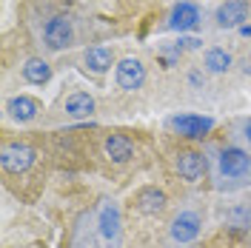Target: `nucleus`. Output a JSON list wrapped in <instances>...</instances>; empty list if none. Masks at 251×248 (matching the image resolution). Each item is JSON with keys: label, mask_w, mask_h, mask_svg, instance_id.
Returning <instances> with one entry per match:
<instances>
[{"label": "nucleus", "mask_w": 251, "mask_h": 248, "mask_svg": "<svg viewBox=\"0 0 251 248\" xmlns=\"http://www.w3.org/2000/svg\"><path fill=\"white\" fill-rule=\"evenodd\" d=\"M103 151H106V157H109L111 163L123 166V163H128V160L134 157V146H131V140L123 137V134H109L106 143H103Z\"/></svg>", "instance_id": "obj_11"}, {"label": "nucleus", "mask_w": 251, "mask_h": 248, "mask_svg": "<svg viewBox=\"0 0 251 248\" xmlns=\"http://www.w3.org/2000/svg\"><path fill=\"white\" fill-rule=\"evenodd\" d=\"M246 137H249V143H251V123H249V128H246Z\"/></svg>", "instance_id": "obj_18"}, {"label": "nucleus", "mask_w": 251, "mask_h": 248, "mask_svg": "<svg viewBox=\"0 0 251 248\" xmlns=\"http://www.w3.org/2000/svg\"><path fill=\"white\" fill-rule=\"evenodd\" d=\"M251 166L249 154L243 151V149H223V154H220V171L226 174V177H240V174H246Z\"/></svg>", "instance_id": "obj_10"}, {"label": "nucleus", "mask_w": 251, "mask_h": 248, "mask_svg": "<svg viewBox=\"0 0 251 248\" xmlns=\"http://www.w3.org/2000/svg\"><path fill=\"white\" fill-rule=\"evenodd\" d=\"M83 63L92 74H106L111 69V51L103 46H92L86 54H83Z\"/></svg>", "instance_id": "obj_16"}, {"label": "nucleus", "mask_w": 251, "mask_h": 248, "mask_svg": "<svg viewBox=\"0 0 251 248\" xmlns=\"http://www.w3.org/2000/svg\"><path fill=\"white\" fill-rule=\"evenodd\" d=\"M6 111H9V117L17 120V123H31V120L43 111V106H40V100L31 97V94H17V97H12V100L6 103Z\"/></svg>", "instance_id": "obj_7"}, {"label": "nucleus", "mask_w": 251, "mask_h": 248, "mask_svg": "<svg viewBox=\"0 0 251 248\" xmlns=\"http://www.w3.org/2000/svg\"><path fill=\"white\" fill-rule=\"evenodd\" d=\"M49 77H51V66L43 57H29V60L23 63V80L26 83L43 86V83H49Z\"/></svg>", "instance_id": "obj_14"}, {"label": "nucleus", "mask_w": 251, "mask_h": 248, "mask_svg": "<svg viewBox=\"0 0 251 248\" xmlns=\"http://www.w3.org/2000/svg\"><path fill=\"white\" fill-rule=\"evenodd\" d=\"M100 234H103V240H117L120 237V208L114 202L100 205Z\"/></svg>", "instance_id": "obj_13"}, {"label": "nucleus", "mask_w": 251, "mask_h": 248, "mask_svg": "<svg viewBox=\"0 0 251 248\" xmlns=\"http://www.w3.org/2000/svg\"><path fill=\"white\" fill-rule=\"evenodd\" d=\"M166 205H169V197H166V191L157 186H143L137 194H134V208L146 214V217H157V214H163L166 211Z\"/></svg>", "instance_id": "obj_5"}, {"label": "nucleus", "mask_w": 251, "mask_h": 248, "mask_svg": "<svg viewBox=\"0 0 251 248\" xmlns=\"http://www.w3.org/2000/svg\"><path fill=\"white\" fill-rule=\"evenodd\" d=\"M174 171L180 174V180L197 183V180H203V174H205V157L200 151H194V149H183L174 157Z\"/></svg>", "instance_id": "obj_4"}, {"label": "nucleus", "mask_w": 251, "mask_h": 248, "mask_svg": "<svg viewBox=\"0 0 251 248\" xmlns=\"http://www.w3.org/2000/svg\"><path fill=\"white\" fill-rule=\"evenodd\" d=\"M169 125L174 131H180L183 137H205L214 123L208 117H197V114H180V117H172Z\"/></svg>", "instance_id": "obj_9"}, {"label": "nucleus", "mask_w": 251, "mask_h": 248, "mask_svg": "<svg viewBox=\"0 0 251 248\" xmlns=\"http://www.w3.org/2000/svg\"><path fill=\"white\" fill-rule=\"evenodd\" d=\"M203 231V223L194 211H180L177 217L172 220V237L177 243H194Z\"/></svg>", "instance_id": "obj_6"}, {"label": "nucleus", "mask_w": 251, "mask_h": 248, "mask_svg": "<svg viewBox=\"0 0 251 248\" xmlns=\"http://www.w3.org/2000/svg\"><path fill=\"white\" fill-rule=\"evenodd\" d=\"M214 17H217L220 29H237L249 20V3L246 0H226Z\"/></svg>", "instance_id": "obj_8"}, {"label": "nucleus", "mask_w": 251, "mask_h": 248, "mask_svg": "<svg viewBox=\"0 0 251 248\" xmlns=\"http://www.w3.org/2000/svg\"><path fill=\"white\" fill-rule=\"evenodd\" d=\"M66 114L83 120V117H92L94 114V97L89 92H72L66 97Z\"/></svg>", "instance_id": "obj_12"}, {"label": "nucleus", "mask_w": 251, "mask_h": 248, "mask_svg": "<svg viewBox=\"0 0 251 248\" xmlns=\"http://www.w3.org/2000/svg\"><path fill=\"white\" fill-rule=\"evenodd\" d=\"M75 40V26H72V17L69 15H54L46 20L43 26V43L51 51H60V49H69Z\"/></svg>", "instance_id": "obj_2"}, {"label": "nucleus", "mask_w": 251, "mask_h": 248, "mask_svg": "<svg viewBox=\"0 0 251 248\" xmlns=\"http://www.w3.org/2000/svg\"><path fill=\"white\" fill-rule=\"evenodd\" d=\"M197 20H200V12H197V6H191V3H180V6H174L169 26H172V29L186 31V29H194V26H197Z\"/></svg>", "instance_id": "obj_15"}, {"label": "nucleus", "mask_w": 251, "mask_h": 248, "mask_svg": "<svg viewBox=\"0 0 251 248\" xmlns=\"http://www.w3.org/2000/svg\"><path fill=\"white\" fill-rule=\"evenodd\" d=\"M114 80L123 92H137L146 83V66L140 57H123L114 66Z\"/></svg>", "instance_id": "obj_3"}, {"label": "nucleus", "mask_w": 251, "mask_h": 248, "mask_svg": "<svg viewBox=\"0 0 251 248\" xmlns=\"http://www.w3.org/2000/svg\"><path fill=\"white\" fill-rule=\"evenodd\" d=\"M34 160H37V151L31 149L29 143H6L3 149H0V166L3 171H9V174H26V171L34 166Z\"/></svg>", "instance_id": "obj_1"}, {"label": "nucleus", "mask_w": 251, "mask_h": 248, "mask_svg": "<svg viewBox=\"0 0 251 248\" xmlns=\"http://www.w3.org/2000/svg\"><path fill=\"white\" fill-rule=\"evenodd\" d=\"M203 69L208 74H226L231 69V54L226 49H208L203 54Z\"/></svg>", "instance_id": "obj_17"}]
</instances>
